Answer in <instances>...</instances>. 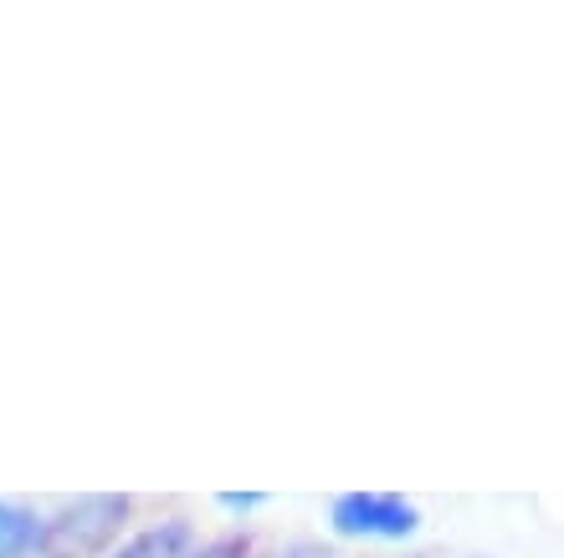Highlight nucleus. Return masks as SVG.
Segmentation results:
<instances>
[{
	"mask_svg": "<svg viewBox=\"0 0 564 558\" xmlns=\"http://www.w3.org/2000/svg\"><path fill=\"white\" fill-rule=\"evenodd\" d=\"M334 528L349 538H405L416 533V507L390 492H349L334 502Z\"/></svg>",
	"mask_w": 564,
	"mask_h": 558,
	"instance_id": "f257e3e1",
	"label": "nucleus"
},
{
	"mask_svg": "<svg viewBox=\"0 0 564 558\" xmlns=\"http://www.w3.org/2000/svg\"><path fill=\"white\" fill-rule=\"evenodd\" d=\"M191 548V528L185 523H160V528L139 533L134 544H123L113 558H185Z\"/></svg>",
	"mask_w": 564,
	"mask_h": 558,
	"instance_id": "f03ea898",
	"label": "nucleus"
},
{
	"mask_svg": "<svg viewBox=\"0 0 564 558\" xmlns=\"http://www.w3.org/2000/svg\"><path fill=\"white\" fill-rule=\"evenodd\" d=\"M36 538V523H31V513H21V507H6L0 502V558H15L21 548Z\"/></svg>",
	"mask_w": 564,
	"mask_h": 558,
	"instance_id": "7ed1b4c3",
	"label": "nucleus"
},
{
	"mask_svg": "<svg viewBox=\"0 0 564 558\" xmlns=\"http://www.w3.org/2000/svg\"><path fill=\"white\" fill-rule=\"evenodd\" d=\"M206 558H231V548H216V554H206Z\"/></svg>",
	"mask_w": 564,
	"mask_h": 558,
	"instance_id": "20e7f679",
	"label": "nucleus"
}]
</instances>
